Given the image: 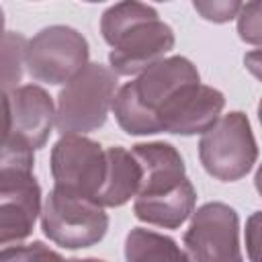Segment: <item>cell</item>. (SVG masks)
Here are the masks:
<instances>
[{
  "label": "cell",
  "instance_id": "1",
  "mask_svg": "<svg viewBox=\"0 0 262 262\" xmlns=\"http://www.w3.org/2000/svg\"><path fill=\"white\" fill-rule=\"evenodd\" d=\"M131 154L141 166V184L133 199L135 217L147 225L178 229L196 205L180 151L172 143L149 141L133 145Z\"/></svg>",
  "mask_w": 262,
  "mask_h": 262
},
{
  "label": "cell",
  "instance_id": "2",
  "mask_svg": "<svg viewBox=\"0 0 262 262\" xmlns=\"http://www.w3.org/2000/svg\"><path fill=\"white\" fill-rule=\"evenodd\" d=\"M102 39L111 45L108 63L117 76H139L162 61L176 43L174 31L149 4L127 0L100 16Z\"/></svg>",
  "mask_w": 262,
  "mask_h": 262
},
{
  "label": "cell",
  "instance_id": "3",
  "mask_svg": "<svg viewBox=\"0 0 262 262\" xmlns=\"http://www.w3.org/2000/svg\"><path fill=\"white\" fill-rule=\"evenodd\" d=\"M201 82L196 66L182 55L164 57L135 80L123 84L115 98L111 111L119 127L129 135H156L158 115L170 98H174L182 88Z\"/></svg>",
  "mask_w": 262,
  "mask_h": 262
},
{
  "label": "cell",
  "instance_id": "4",
  "mask_svg": "<svg viewBox=\"0 0 262 262\" xmlns=\"http://www.w3.org/2000/svg\"><path fill=\"white\" fill-rule=\"evenodd\" d=\"M119 90L117 74L102 63H90L57 94L55 129L59 135H86L100 129Z\"/></svg>",
  "mask_w": 262,
  "mask_h": 262
},
{
  "label": "cell",
  "instance_id": "5",
  "mask_svg": "<svg viewBox=\"0 0 262 262\" xmlns=\"http://www.w3.org/2000/svg\"><path fill=\"white\" fill-rule=\"evenodd\" d=\"M199 160L207 174L221 182L250 174L258 160V143L246 113L231 111L219 117L199 139Z\"/></svg>",
  "mask_w": 262,
  "mask_h": 262
},
{
  "label": "cell",
  "instance_id": "6",
  "mask_svg": "<svg viewBox=\"0 0 262 262\" xmlns=\"http://www.w3.org/2000/svg\"><path fill=\"white\" fill-rule=\"evenodd\" d=\"M90 47L86 37L68 25H51L41 29L27 41L25 70L41 84H68L88 66Z\"/></svg>",
  "mask_w": 262,
  "mask_h": 262
},
{
  "label": "cell",
  "instance_id": "7",
  "mask_svg": "<svg viewBox=\"0 0 262 262\" xmlns=\"http://www.w3.org/2000/svg\"><path fill=\"white\" fill-rule=\"evenodd\" d=\"M39 217L45 237L66 250L90 248L108 231V215L102 207L55 188L45 196Z\"/></svg>",
  "mask_w": 262,
  "mask_h": 262
},
{
  "label": "cell",
  "instance_id": "8",
  "mask_svg": "<svg viewBox=\"0 0 262 262\" xmlns=\"http://www.w3.org/2000/svg\"><path fill=\"white\" fill-rule=\"evenodd\" d=\"M49 168L55 190L96 205L106 174V151L98 141L86 135H61L51 147Z\"/></svg>",
  "mask_w": 262,
  "mask_h": 262
},
{
  "label": "cell",
  "instance_id": "9",
  "mask_svg": "<svg viewBox=\"0 0 262 262\" xmlns=\"http://www.w3.org/2000/svg\"><path fill=\"white\" fill-rule=\"evenodd\" d=\"M182 242L188 262H244L239 217L237 211L225 203L213 201L192 211Z\"/></svg>",
  "mask_w": 262,
  "mask_h": 262
},
{
  "label": "cell",
  "instance_id": "10",
  "mask_svg": "<svg viewBox=\"0 0 262 262\" xmlns=\"http://www.w3.org/2000/svg\"><path fill=\"white\" fill-rule=\"evenodd\" d=\"M41 207V186L33 172L0 170V252L31 237Z\"/></svg>",
  "mask_w": 262,
  "mask_h": 262
},
{
  "label": "cell",
  "instance_id": "11",
  "mask_svg": "<svg viewBox=\"0 0 262 262\" xmlns=\"http://www.w3.org/2000/svg\"><path fill=\"white\" fill-rule=\"evenodd\" d=\"M225 106L221 90L207 84H190L182 88L158 115L160 133L172 135H196L211 129Z\"/></svg>",
  "mask_w": 262,
  "mask_h": 262
},
{
  "label": "cell",
  "instance_id": "12",
  "mask_svg": "<svg viewBox=\"0 0 262 262\" xmlns=\"http://www.w3.org/2000/svg\"><path fill=\"white\" fill-rule=\"evenodd\" d=\"M10 133L33 149L45 147L55 127V102L39 84H23L8 92Z\"/></svg>",
  "mask_w": 262,
  "mask_h": 262
},
{
  "label": "cell",
  "instance_id": "13",
  "mask_svg": "<svg viewBox=\"0 0 262 262\" xmlns=\"http://www.w3.org/2000/svg\"><path fill=\"white\" fill-rule=\"evenodd\" d=\"M106 151V174L102 188L96 196L98 207H123L135 199L141 184V166L131 154L121 145L104 147Z\"/></svg>",
  "mask_w": 262,
  "mask_h": 262
},
{
  "label": "cell",
  "instance_id": "14",
  "mask_svg": "<svg viewBox=\"0 0 262 262\" xmlns=\"http://www.w3.org/2000/svg\"><path fill=\"white\" fill-rule=\"evenodd\" d=\"M127 262H188L184 250L170 235L145 227H133L125 237Z\"/></svg>",
  "mask_w": 262,
  "mask_h": 262
},
{
  "label": "cell",
  "instance_id": "15",
  "mask_svg": "<svg viewBox=\"0 0 262 262\" xmlns=\"http://www.w3.org/2000/svg\"><path fill=\"white\" fill-rule=\"evenodd\" d=\"M27 41L20 33L6 31L0 37V90L10 92L18 88L25 72V51Z\"/></svg>",
  "mask_w": 262,
  "mask_h": 262
},
{
  "label": "cell",
  "instance_id": "16",
  "mask_svg": "<svg viewBox=\"0 0 262 262\" xmlns=\"http://www.w3.org/2000/svg\"><path fill=\"white\" fill-rule=\"evenodd\" d=\"M0 262H63V258L43 242H31L2 250Z\"/></svg>",
  "mask_w": 262,
  "mask_h": 262
},
{
  "label": "cell",
  "instance_id": "17",
  "mask_svg": "<svg viewBox=\"0 0 262 262\" xmlns=\"http://www.w3.org/2000/svg\"><path fill=\"white\" fill-rule=\"evenodd\" d=\"M192 8L205 18V20H211V23H229L237 16L239 8H242V2H235V0H194L192 2Z\"/></svg>",
  "mask_w": 262,
  "mask_h": 262
},
{
  "label": "cell",
  "instance_id": "18",
  "mask_svg": "<svg viewBox=\"0 0 262 262\" xmlns=\"http://www.w3.org/2000/svg\"><path fill=\"white\" fill-rule=\"evenodd\" d=\"M235 18H237L239 39L246 43L258 45L260 43V4L258 2L242 4Z\"/></svg>",
  "mask_w": 262,
  "mask_h": 262
},
{
  "label": "cell",
  "instance_id": "19",
  "mask_svg": "<svg viewBox=\"0 0 262 262\" xmlns=\"http://www.w3.org/2000/svg\"><path fill=\"white\" fill-rule=\"evenodd\" d=\"M14 141V135L10 133V102L8 92L0 90V154Z\"/></svg>",
  "mask_w": 262,
  "mask_h": 262
},
{
  "label": "cell",
  "instance_id": "20",
  "mask_svg": "<svg viewBox=\"0 0 262 262\" xmlns=\"http://www.w3.org/2000/svg\"><path fill=\"white\" fill-rule=\"evenodd\" d=\"M63 262H104V260H100V258H70Z\"/></svg>",
  "mask_w": 262,
  "mask_h": 262
},
{
  "label": "cell",
  "instance_id": "21",
  "mask_svg": "<svg viewBox=\"0 0 262 262\" xmlns=\"http://www.w3.org/2000/svg\"><path fill=\"white\" fill-rule=\"evenodd\" d=\"M4 25H6V18H4V10H2V6H0V37L6 33V31H4Z\"/></svg>",
  "mask_w": 262,
  "mask_h": 262
}]
</instances>
